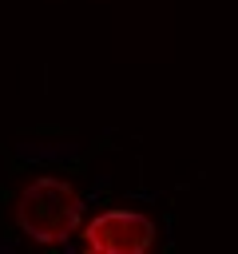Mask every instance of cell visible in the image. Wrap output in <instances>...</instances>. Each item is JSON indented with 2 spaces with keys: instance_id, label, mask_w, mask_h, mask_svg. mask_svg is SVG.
<instances>
[{
  "instance_id": "2",
  "label": "cell",
  "mask_w": 238,
  "mask_h": 254,
  "mask_svg": "<svg viewBox=\"0 0 238 254\" xmlns=\"http://www.w3.org/2000/svg\"><path fill=\"white\" fill-rule=\"evenodd\" d=\"M79 234L91 254H147L155 242V222L139 210H103L83 222Z\"/></svg>"
},
{
  "instance_id": "1",
  "label": "cell",
  "mask_w": 238,
  "mask_h": 254,
  "mask_svg": "<svg viewBox=\"0 0 238 254\" xmlns=\"http://www.w3.org/2000/svg\"><path fill=\"white\" fill-rule=\"evenodd\" d=\"M16 226L44 246H60L67 242L79 226H83V198L67 179L56 175H40L32 179L20 198H16Z\"/></svg>"
}]
</instances>
